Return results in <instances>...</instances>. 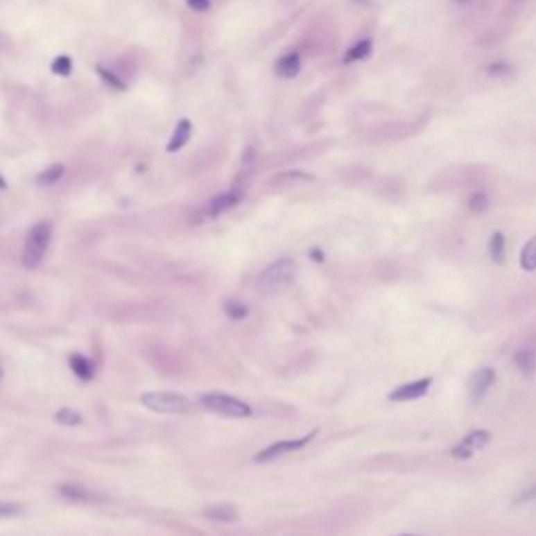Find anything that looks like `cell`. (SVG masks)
I'll return each instance as SVG.
<instances>
[{
    "mask_svg": "<svg viewBox=\"0 0 536 536\" xmlns=\"http://www.w3.org/2000/svg\"><path fill=\"white\" fill-rule=\"evenodd\" d=\"M187 5L197 13H205L211 7V0H187Z\"/></svg>",
    "mask_w": 536,
    "mask_h": 536,
    "instance_id": "27",
    "label": "cell"
},
{
    "mask_svg": "<svg viewBox=\"0 0 536 536\" xmlns=\"http://www.w3.org/2000/svg\"><path fill=\"white\" fill-rule=\"evenodd\" d=\"M513 361H515V367L524 375H532L534 369H536V352L532 348H521L519 352H515Z\"/></svg>",
    "mask_w": 536,
    "mask_h": 536,
    "instance_id": "14",
    "label": "cell"
},
{
    "mask_svg": "<svg viewBox=\"0 0 536 536\" xmlns=\"http://www.w3.org/2000/svg\"><path fill=\"white\" fill-rule=\"evenodd\" d=\"M21 505L19 503H5L0 501V517H13V515H19L21 513Z\"/></svg>",
    "mask_w": 536,
    "mask_h": 536,
    "instance_id": "25",
    "label": "cell"
},
{
    "mask_svg": "<svg viewBox=\"0 0 536 536\" xmlns=\"http://www.w3.org/2000/svg\"><path fill=\"white\" fill-rule=\"evenodd\" d=\"M371 49H373V42H371V40H361V42H356L354 46H350V51L346 53L344 61H346V63H354V61L367 59V57L371 55Z\"/></svg>",
    "mask_w": 536,
    "mask_h": 536,
    "instance_id": "17",
    "label": "cell"
},
{
    "mask_svg": "<svg viewBox=\"0 0 536 536\" xmlns=\"http://www.w3.org/2000/svg\"><path fill=\"white\" fill-rule=\"evenodd\" d=\"M59 492H61L65 499H71V501H92V499H94V496H92V492L84 490V488H80V486H71V484L61 486V488H59Z\"/></svg>",
    "mask_w": 536,
    "mask_h": 536,
    "instance_id": "20",
    "label": "cell"
},
{
    "mask_svg": "<svg viewBox=\"0 0 536 536\" xmlns=\"http://www.w3.org/2000/svg\"><path fill=\"white\" fill-rule=\"evenodd\" d=\"M241 199H243V191H241V189H233V191L221 193V195H216V197H214V199L207 203L205 214H207L209 218H216V216H221V214L233 209Z\"/></svg>",
    "mask_w": 536,
    "mask_h": 536,
    "instance_id": "9",
    "label": "cell"
},
{
    "mask_svg": "<svg viewBox=\"0 0 536 536\" xmlns=\"http://www.w3.org/2000/svg\"><path fill=\"white\" fill-rule=\"evenodd\" d=\"M314 436H316V430L310 432V434H306V436H302V438H297V440H281V442H275V444L266 447L264 451H260V453L256 455V461H258V463H268V461H275V459H279V457H283V455H289V453H293V451H300V449H304Z\"/></svg>",
    "mask_w": 536,
    "mask_h": 536,
    "instance_id": "7",
    "label": "cell"
},
{
    "mask_svg": "<svg viewBox=\"0 0 536 536\" xmlns=\"http://www.w3.org/2000/svg\"><path fill=\"white\" fill-rule=\"evenodd\" d=\"M488 254L494 260V264H503L505 262V235L501 231L492 233L490 243H488Z\"/></svg>",
    "mask_w": 536,
    "mask_h": 536,
    "instance_id": "16",
    "label": "cell"
},
{
    "mask_svg": "<svg viewBox=\"0 0 536 536\" xmlns=\"http://www.w3.org/2000/svg\"><path fill=\"white\" fill-rule=\"evenodd\" d=\"M205 515L209 519H216V521H235L237 519V507L231 503H218V505H211L205 509Z\"/></svg>",
    "mask_w": 536,
    "mask_h": 536,
    "instance_id": "12",
    "label": "cell"
},
{
    "mask_svg": "<svg viewBox=\"0 0 536 536\" xmlns=\"http://www.w3.org/2000/svg\"><path fill=\"white\" fill-rule=\"evenodd\" d=\"M496 379V371L492 367H480L472 373L469 383H467V392H469V400L474 404H480L486 394L490 392V388L494 386Z\"/></svg>",
    "mask_w": 536,
    "mask_h": 536,
    "instance_id": "6",
    "label": "cell"
},
{
    "mask_svg": "<svg viewBox=\"0 0 536 536\" xmlns=\"http://www.w3.org/2000/svg\"><path fill=\"white\" fill-rule=\"evenodd\" d=\"M432 383H434L432 377H421V379H415V381H408V383H402V386L394 388L388 394V398H390V402H413V400H419L430 392Z\"/></svg>",
    "mask_w": 536,
    "mask_h": 536,
    "instance_id": "8",
    "label": "cell"
},
{
    "mask_svg": "<svg viewBox=\"0 0 536 536\" xmlns=\"http://www.w3.org/2000/svg\"><path fill=\"white\" fill-rule=\"evenodd\" d=\"M519 264L526 273L536 270V235L532 239H528V243L524 245V250L519 254Z\"/></svg>",
    "mask_w": 536,
    "mask_h": 536,
    "instance_id": "15",
    "label": "cell"
},
{
    "mask_svg": "<svg viewBox=\"0 0 536 536\" xmlns=\"http://www.w3.org/2000/svg\"><path fill=\"white\" fill-rule=\"evenodd\" d=\"M490 432L488 430H474L469 434H465L451 451V455L459 461H467L472 459L478 451H482L488 442H490Z\"/></svg>",
    "mask_w": 536,
    "mask_h": 536,
    "instance_id": "5",
    "label": "cell"
},
{
    "mask_svg": "<svg viewBox=\"0 0 536 536\" xmlns=\"http://www.w3.org/2000/svg\"><path fill=\"white\" fill-rule=\"evenodd\" d=\"M0 377H3V369H0Z\"/></svg>",
    "mask_w": 536,
    "mask_h": 536,
    "instance_id": "31",
    "label": "cell"
},
{
    "mask_svg": "<svg viewBox=\"0 0 536 536\" xmlns=\"http://www.w3.org/2000/svg\"><path fill=\"white\" fill-rule=\"evenodd\" d=\"M141 402L153 410V413H164V415H184L195 408V402L187 398L184 394L178 392H145L141 396Z\"/></svg>",
    "mask_w": 536,
    "mask_h": 536,
    "instance_id": "3",
    "label": "cell"
},
{
    "mask_svg": "<svg viewBox=\"0 0 536 536\" xmlns=\"http://www.w3.org/2000/svg\"><path fill=\"white\" fill-rule=\"evenodd\" d=\"M300 69H302V59H300L297 53H287V55H283V57L277 61V65H275L277 76H279V78H285V80L295 78V76L300 74Z\"/></svg>",
    "mask_w": 536,
    "mask_h": 536,
    "instance_id": "10",
    "label": "cell"
},
{
    "mask_svg": "<svg viewBox=\"0 0 536 536\" xmlns=\"http://www.w3.org/2000/svg\"><path fill=\"white\" fill-rule=\"evenodd\" d=\"M295 273H297V266L291 258H281L277 262H273L262 275H260V281H258V287L262 293L266 295H277L281 291H285L293 279H295Z\"/></svg>",
    "mask_w": 536,
    "mask_h": 536,
    "instance_id": "1",
    "label": "cell"
},
{
    "mask_svg": "<svg viewBox=\"0 0 536 536\" xmlns=\"http://www.w3.org/2000/svg\"><path fill=\"white\" fill-rule=\"evenodd\" d=\"M53 74H57V76H69L71 74V67H74V63H71V57H67V55H61V57H57L55 61H53Z\"/></svg>",
    "mask_w": 536,
    "mask_h": 536,
    "instance_id": "21",
    "label": "cell"
},
{
    "mask_svg": "<svg viewBox=\"0 0 536 536\" xmlns=\"http://www.w3.org/2000/svg\"><path fill=\"white\" fill-rule=\"evenodd\" d=\"M55 419L59 421V423H63V425H78V423H82V417L76 413V410H71V408H61L57 415H55Z\"/></svg>",
    "mask_w": 536,
    "mask_h": 536,
    "instance_id": "23",
    "label": "cell"
},
{
    "mask_svg": "<svg viewBox=\"0 0 536 536\" xmlns=\"http://www.w3.org/2000/svg\"><path fill=\"white\" fill-rule=\"evenodd\" d=\"M398 536H423V534H398Z\"/></svg>",
    "mask_w": 536,
    "mask_h": 536,
    "instance_id": "29",
    "label": "cell"
},
{
    "mask_svg": "<svg viewBox=\"0 0 536 536\" xmlns=\"http://www.w3.org/2000/svg\"><path fill=\"white\" fill-rule=\"evenodd\" d=\"M69 367H71V371L76 373V377H80L82 381H90V379L94 377V367H92V363H90L86 356H82V354H74V356L69 358Z\"/></svg>",
    "mask_w": 536,
    "mask_h": 536,
    "instance_id": "13",
    "label": "cell"
},
{
    "mask_svg": "<svg viewBox=\"0 0 536 536\" xmlns=\"http://www.w3.org/2000/svg\"><path fill=\"white\" fill-rule=\"evenodd\" d=\"M532 501H536V482L532 484V486H528L526 490H521L517 496H515V505H526V503H532Z\"/></svg>",
    "mask_w": 536,
    "mask_h": 536,
    "instance_id": "24",
    "label": "cell"
},
{
    "mask_svg": "<svg viewBox=\"0 0 536 536\" xmlns=\"http://www.w3.org/2000/svg\"><path fill=\"white\" fill-rule=\"evenodd\" d=\"M199 402L203 408L223 415V417H231V419H243L252 415V406L235 396L223 394V392H205L199 396Z\"/></svg>",
    "mask_w": 536,
    "mask_h": 536,
    "instance_id": "4",
    "label": "cell"
},
{
    "mask_svg": "<svg viewBox=\"0 0 536 536\" xmlns=\"http://www.w3.org/2000/svg\"><path fill=\"white\" fill-rule=\"evenodd\" d=\"M227 314L231 318H243V316H248V308L239 302H229L227 304Z\"/></svg>",
    "mask_w": 536,
    "mask_h": 536,
    "instance_id": "26",
    "label": "cell"
},
{
    "mask_svg": "<svg viewBox=\"0 0 536 536\" xmlns=\"http://www.w3.org/2000/svg\"><path fill=\"white\" fill-rule=\"evenodd\" d=\"M191 132H193L191 122H189L187 118H182V120L176 124V128H174V132H172V137H170V141H168V153H176V151H180V149L189 143Z\"/></svg>",
    "mask_w": 536,
    "mask_h": 536,
    "instance_id": "11",
    "label": "cell"
},
{
    "mask_svg": "<svg viewBox=\"0 0 536 536\" xmlns=\"http://www.w3.org/2000/svg\"><path fill=\"white\" fill-rule=\"evenodd\" d=\"M3 189H7V180L0 176V191H3Z\"/></svg>",
    "mask_w": 536,
    "mask_h": 536,
    "instance_id": "28",
    "label": "cell"
},
{
    "mask_svg": "<svg viewBox=\"0 0 536 536\" xmlns=\"http://www.w3.org/2000/svg\"><path fill=\"white\" fill-rule=\"evenodd\" d=\"M467 207H469L472 211H484V209L488 207V195H486L484 191H476V193L469 197Z\"/></svg>",
    "mask_w": 536,
    "mask_h": 536,
    "instance_id": "22",
    "label": "cell"
},
{
    "mask_svg": "<svg viewBox=\"0 0 536 536\" xmlns=\"http://www.w3.org/2000/svg\"><path fill=\"white\" fill-rule=\"evenodd\" d=\"M96 74L103 78V82H105V84H110V86H114V88H118V90H126L124 80H122L118 74H114L112 69H107L105 65H96Z\"/></svg>",
    "mask_w": 536,
    "mask_h": 536,
    "instance_id": "19",
    "label": "cell"
},
{
    "mask_svg": "<svg viewBox=\"0 0 536 536\" xmlns=\"http://www.w3.org/2000/svg\"><path fill=\"white\" fill-rule=\"evenodd\" d=\"M63 174H65V168H63V164H53V166H49L46 170H42V172L38 174V178H36V180H38V184L51 187V184L59 182Z\"/></svg>",
    "mask_w": 536,
    "mask_h": 536,
    "instance_id": "18",
    "label": "cell"
},
{
    "mask_svg": "<svg viewBox=\"0 0 536 536\" xmlns=\"http://www.w3.org/2000/svg\"><path fill=\"white\" fill-rule=\"evenodd\" d=\"M457 3H467V0H457Z\"/></svg>",
    "mask_w": 536,
    "mask_h": 536,
    "instance_id": "30",
    "label": "cell"
},
{
    "mask_svg": "<svg viewBox=\"0 0 536 536\" xmlns=\"http://www.w3.org/2000/svg\"><path fill=\"white\" fill-rule=\"evenodd\" d=\"M51 237H53L51 223H36L28 231L24 252H21V262L26 268H36L42 262V258L46 256V250L51 245Z\"/></svg>",
    "mask_w": 536,
    "mask_h": 536,
    "instance_id": "2",
    "label": "cell"
}]
</instances>
